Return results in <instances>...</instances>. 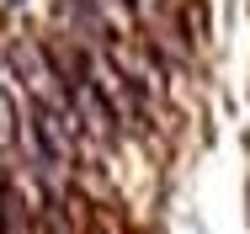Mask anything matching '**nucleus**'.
<instances>
[{
    "mask_svg": "<svg viewBox=\"0 0 250 234\" xmlns=\"http://www.w3.org/2000/svg\"><path fill=\"white\" fill-rule=\"evenodd\" d=\"M5 5H27V0H5Z\"/></svg>",
    "mask_w": 250,
    "mask_h": 234,
    "instance_id": "20e7f679",
    "label": "nucleus"
},
{
    "mask_svg": "<svg viewBox=\"0 0 250 234\" xmlns=\"http://www.w3.org/2000/svg\"><path fill=\"white\" fill-rule=\"evenodd\" d=\"M43 197L48 191H32L27 176L5 170L0 176V234H43Z\"/></svg>",
    "mask_w": 250,
    "mask_h": 234,
    "instance_id": "f03ea898",
    "label": "nucleus"
},
{
    "mask_svg": "<svg viewBox=\"0 0 250 234\" xmlns=\"http://www.w3.org/2000/svg\"><path fill=\"white\" fill-rule=\"evenodd\" d=\"M0 75L5 80H21V91L32 96V106H48V112H64L69 117V85H64V75H59V64H53V48L48 38H38V32H21V38H11L5 53H0Z\"/></svg>",
    "mask_w": 250,
    "mask_h": 234,
    "instance_id": "f257e3e1",
    "label": "nucleus"
},
{
    "mask_svg": "<svg viewBox=\"0 0 250 234\" xmlns=\"http://www.w3.org/2000/svg\"><path fill=\"white\" fill-rule=\"evenodd\" d=\"M21 112L27 106H16V96H11L5 75H0V149H16V139H21Z\"/></svg>",
    "mask_w": 250,
    "mask_h": 234,
    "instance_id": "7ed1b4c3",
    "label": "nucleus"
}]
</instances>
